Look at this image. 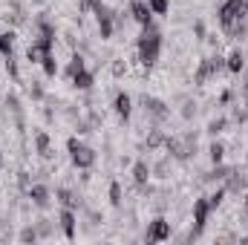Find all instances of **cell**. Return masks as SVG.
Wrapping results in <instances>:
<instances>
[{
  "instance_id": "obj_1",
  "label": "cell",
  "mask_w": 248,
  "mask_h": 245,
  "mask_svg": "<svg viewBox=\"0 0 248 245\" xmlns=\"http://www.w3.org/2000/svg\"><path fill=\"white\" fill-rule=\"evenodd\" d=\"M219 26L228 38H243L248 32V0H225L217 9Z\"/></svg>"
},
{
  "instance_id": "obj_2",
  "label": "cell",
  "mask_w": 248,
  "mask_h": 245,
  "mask_svg": "<svg viewBox=\"0 0 248 245\" xmlns=\"http://www.w3.org/2000/svg\"><path fill=\"white\" fill-rule=\"evenodd\" d=\"M159 55H162V32L153 23H147V26H141V35L136 41V58L150 72L159 63Z\"/></svg>"
},
{
  "instance_id": "obj_3",
  "label": "cell",
  "mask_w": 248,
  "mask_h": 245,
  "mask_svg": "<svg viewBox=\"0 0 248 245\" xmlns=\"http://www.w3.org/2000/svg\"><path fill=\"white\" fill-rule=\"evenodd\" d=\"M66 150H69V159H72V165L78 170H90L95 165V150L90 144H84L78 136H69L66 138Z\"/></svg>"
},
{
  "instance_id": "obj_4",
  "label": "cell",
  "mask_w": 248,
  "mask_h": 245,
  "mask_svg": "<svg viewBox=\"0 0 248 245\" xmlns=\"http://www.w3.org/2000/svg\"><path fill=\"white\" fill-rule=\"evenodd\" d=\"M211 214H214V208H211L208 196H199V199H193V228H190L187 240H199V237H202V231H205V225H208Z\"/></svg>"
},
{
  "instance_id": "obj_5",
  "label": "cell",
  "mask_w": 248,
  "mask_h": 245,
  "mask_svg": "<svg viewBox=\"0 0 248 245\" xmlns=\"http://www.w3.org/2000/svg\"><path fill=\"white\" fill-rule=\"evenodd\" d=\"M139 101H141V110H144V116H150L153 122H165V119L170 116V107H168L162 98H153V95H147V92H144Z\"/></svg>"
},
{
  "instance_id": "obj_6",
  "label": "cell",
  "mask_w": 248,
  "mask_h": 245,
  "mask_svg": "<svg viewBox=\"0 0 248 245\" xmlns=\"http://www.w3.org/2000/svg\"><path fill=\"white\" fill-rule=\"evenodd\" d=\"M170 240V222L165 219V216H156V219H150V225H147V231H144V243H168Z\"/></svg>"
},
{
  "instance_id": "obj_7",
  "label": "cell",
  "mask_w": 248,
  "mask_h": 245,
  "mask_svg": "<svg viewBox=\"0 0 248 245\" xmlns=\"http://www.w3.org/2000/svg\"><path fill=\"white\" fill-rule=\"evenodd\" d=\"M52 49H55V44H52V41L35 38V41L26 46V61H29V63H44L46 55H52Z\"/></svg>"
},
{
  "instance_id": "obj_8",
  "label": "cell",
  "mask_w": 248,
  "mask_h": 245,
  "mask_svg": "<svg viewBox=\"0 0 248 245\" xmlns=\"http://www.w3.org/2000/svg\"><path fill=\"white\" fill-rule=\"evenodd\" d=\"M130 17L139 26H147V23H153V9L147 6V0H130Z\"/></svg>"
},
{
  "instance_id": "obj_9",
  "label": "cell",
  "mask_w": 248,
  "mask_h": 245,
  "mask_svg": "<svg viewBox=\"0 0 248 245\" xmlns=\"http://www.w3.org/2000/svg\"><path fill=\"white\" fill-rule=\"evenodd\" d=\"M113 110H116V116L122 119V124L130 122V113H133V98L127 95V92H116V98H113Z\"/></svg>"
},
{
  "instance_id": "obj_10",
  "label": "cell",
  "mask_w": 248,
  "mask_h": 245,
  "mask_svg": "<svg viewBox=\"0 0 248 245\" xmlns=\"http://www.w3.org/2000/svg\"><path fill=\"white\" fill-rule=\"evenodd\" d=\"M58 225H61V231H63L66 240H75V225H78V219H75V211H72V208H61Z\"/></svg>"
},
{
  "instance_id": "obj_11",
  "label": "cell",
  "mask_w": 248,
  "mask_h": 245,
  "mask_svg": "<svg viewBox=\"0 0 248 245\" xmlns=\"http://www.w3.org/2000/svg\"><path fill=\"white\" fill-rule=\"evenodd\" d=\"M150 176H153V168H150V162L139 159V162L133 165V182H136V187H139V190H141V187H147Z\"/></svg>"
},
{
  "instance_id": "obj_12",
  "label": "cell",
  "mask_w": 248,
  "mask_h": 245,
  "mask_svg": "<svg viewBox=\"0 0 248 245\" xmlns=\"http://www.w3.org/2000/svg\"><path fill=\"white\" fill-rule=\"evenodd\" d=\"M26 196H29V202H32L35 208H46V205H49V187H46V184H29Z\"/></svg>"
},
{
  "instance_id": "obj_13",
  "label": "cell",
  "mask_w": 248,
  "mask_h": 245,
  "mask_svg": "<svg viewBox=\"0 0 248 245\" xmlns=\"http://www.w3.org/2000/svg\"><path fill=\"white\" fill-rule=\"evenodd\" d=\"M225 69L234 72V75H240V72L246 69V52H243L240 46H234V49L225 55Z\"/></svg>"
},
{
  "instance_id": "obj_14",
  "label": "cell",
  "mask_w": 248,
  "mask_h": 245,
  "mask_svg": "<svg viewBox=\"0 0 248 245\" xmlns=\"http://www.w3.org/2000/svg\"><path fill=\"white\" fill-rule=\"evenodd\" d=\"M69 81H72V87H75V90L87 92V90H93V81H95V75H93V69H87V66H84V69H81V72H75Z\"/></svg>"
},
{
  "instance_id": "obj_15",
  "label": "cell",
  "mask_w": 248,
  "mask_h": 245,
  "mask_svg": "<svg viewBox=\"0 0 248 245\" xmlns=\"http://www.w3.org/2000/svg\"><path fill=\"white\" fill-rule=\"evenodd\" d=\"M35 150H38L41 159H49V156H52V138H49L46 130H38V133H35Z\"/></svg>"
},
{
  "instance_id": "obj_16",
  "label": "cell",
  "mask_w": 248,
  "mask_h": 245,
  "mask_svg": "<svg viewBox=\"0 0 248 245\" xmlns=\"http://www.w3.org/2000/svg\"><path fill=\"white\" fill-rule=\"evenodd\" d=\"M211 78H214L211 61H208V58H202V61H199V66H196V72H193V84H196V87H205Z\"/></svg>"
},
{
  "instance_id": "obj_17",
  "label": "cell",
  "mask_w": 248,
  "mask_h": 245,
  "mask_svg": "<svg viewBox=\"0 0 248 245\" xmlns=\"http://www.w3.org/2000/svg\"><path fill=\"white\" fill-rule=\"evenodd\" d=\"M55 196H58L61 208H72V211H75V208L81 205V199H78V193H75L72 187H58V190H55Z\"/></svg>"
},
{
  "instance_id": "obj_18",
  "label": "cell",
  "mask_w": 248,
  "mask_h": 245,
  "mask_svg": "<svg viewBox=\"0 0 248 245\" xmlns=\"http://www.w3.org/2000/svg\"><path fill=\"white\" fill-rule=\"evenodd\" d=\"M15 41H17V32H15V29L0 32V55H3V58L15 52Z\"/></svg>"
},
{
  "instance_id": "obj_19",
  "label": "cell",
  "mask_w": 248,
  "mask_h": 245,
  "mask_svg": "<svg viewBox=\"0 0 248 245\" xmlns=\"http://www.w3.org/2000/svg\"><path fill=\"white\" fill-rule=\"evenodd\" d=\"M165 141H168V136L162 130H150L147 133V150H159V147H165Z\"/></svg>"
},
{
  "instance_id": "obj_20",
  "label": "cell",
  "mask_w": 248,
  "mask_h": 245,
  "mask_svg": "<svg viewBox=\"0 0 248 245\" xmlns=\"http://www.w3.org/2000/svg\"><path fill=\"white\" fill-rule=\"evenodd\" d=\"M110 205H113V208H122V205H124L122 182H110Z\"/></svg>"
},
{
  "instance_id": "obj_21",
  "label": "cell",
  "mask_w": 248,
  "mask_h": 245,
  "mask_svg": "<svg viewBox=\"0 0 248 245\" xmlns=\"http://www.w3.org/2000/svg\"><path fill=\"white\" fill-rule=\"evenodd\" d=\"M208 159H211L214 165H219V162L225 159V144H222V141H214V144L208 147Z\"/></svg>"
},
{
  "instance_id": "obj_22",
  "label": "cell",
  "mask_w": 248,
  "mask_h": 245,
  "mask_svg": "<svg viewBox=\"0 0 248 245\" xmlns=\"http://www.w3.org/2000/svg\"><path fill=\"white\" fill-rule=\"evenodd\" d=\"M110 72H113V78H124V75L130 72V63L124 61V58H113V63H110Z\"/></svg>"
},
{
  "instance_id": "obj_23",
  "label": "cell",
  "mask_w": 248,
  "mask_h": 245,
  "mask_svg": "<svg viewBox=\"0 0 248 245\" xmlns=\"http://www.w3.org/2000/svg\"><path fill=\"white\" fill-rule=\"evenodd\" d=\"M84 66H87V61H84V55H81V52H75V55L69 58V66H66V75L72 78V75H75V72H81Z\"/></svg>"
},
{
  "instance_id": "obj_24",
  "label": "cell",
  "mask_w": 248,
  "mask_h": 245,
  "mask_svg": "<svg viewBox=\"0 0 248 245\" xmlns=\"http://www.w3.org/2000/svg\"><path fill=\"white\" fill-rule=\"evenodd\" d=\"M6 72H9V78H12L15 84H20V69H17V61H15V52L6 55Z\"/></svg>"
},
{
  "instance_id": "obj_25",
  "label": "cell",
  "mask_w": 248,
  "mask_h": 245,
  "mask_svg": "<svg viewBox=\"0 0 248 245\" xmlns=\"http://www.w3.org/2000/svg\"><path fill=\"white\" fill-rule=\"evenodd\" d=\"M41 66H44V75H46V78H55V75H58V58H55V55H46Z\"/></svg>"
},
{
  "instance_id": "obj_26",
  "label": "cell",
  "mask_w": 248,
  "mask_h": 245,
  "mask_svg": "<svg viewBox=\"0 0 248 245\" xmlns=\"http://www.w3.org/2000/svg\"><path fill=\"white\" fill-rule=\"evenodd\" d=\"M225 193H228V190H225V184H219V187H217V190H214V193L208 196V202H211V208H214V211H217V208L222 205V199H225Z\"/></svg>"
},
{
  "instance_id": "obj_27",
  "label": "cell",
  "mask_w": 248,
  "mask_h": 245,
  "mask_svg": "<svg viewBox=\"0 0 248 245\" xmlns=\"http://www.w3.org/2000/svg\"><path fill=\"white\" fill-rule=\"evenodd\" d=\"M147 6L153 9V15H168L170 12V0H147Z\"/></svg>"
},
{
  "instance_id": "obj_28",
  "label": "cell",
  "mask_w": 248,
  "mask_h": 245,
  "mask_svg": "<svg viewBox=\"0 0 248 245\" xmlns=\"http://www.w3.org/2000/svg\"><path fill=\"white\" fill-rule=\"evenodd\" d=\"M225 127H228V119L219 116V119H211V122H208V133H211V136H219Z\"/></svg>"
},
{
  "instance_id": "obj_29",
  "label": "cell",
  "mask_w": 248,
  "mask_h": 245,
  "mask_svg": "<svg viewBox=\"0 0 248 245\" xmlns=\"http://www.w3.org/2000/svg\"><path fill=\"white\" fill-rule=\"evenodd\" d=\"M35 231H38V237H49V234H52V222H49V219H38Z\"/></svg>"
},
{
  "instance_id": "obj_30",
  "label": "cell",
  "mask_w": 248,
  "mask_h": 245,
  "mask_svg": "<svg viewBox=\"0 0 248 245\" xmlns=\"http://www.w3.org/2000/svg\"><path fill=\"white\" fill-rule=\"evenodd\" d=\"M38 240V231L32 228V225H26L23 231H20V243H35Z\"/></svg>"
},
{
  "instance_id": "obj_31",
  "label": "cell",
  "mask_w": 248,
  "mask_h": 245,
  "mask_svg": "<svg viewBox=\"0 0 248 245\" xmlns=\"http://www.w3.org/2000/svg\"><path fill=\"white\" fill-rule=\"evenodd\" d=\"M193 38H196V41H205V38H208V32H205V23H202V20H193Z\"/></svg>"
},
{
  "instance_id": "obj_32",
  "label": "cell",
  "mask_w": 248,
  "mask_h": 245,
  "mask_svg": "<svg viewBox=\"0 0 248 245\" xmlns=\"http://www.w3.org/2000/svg\"><path fill=\"white\" fill-rule=\"evenodd\" d=\"M231 101H234V90H222V92H219V98H217V104H219V107H225V104H231Z\"/></svg>"
},
{
  "instance_id": "obj_33",
  "label": "cell",
  "mask_w": 248,
  "mask_h": 245,
  "mask_svg": "<svg viewBox=\"0 0 248 245\" xmlns=\"http://www.w3.org/2000/svg\"><path fill=\"white\" fill-rule=\"evenodd\" d=\"M29 95H32L35 101H41V98H44V87H41L38 81H32V87H29Z\"/></svg>"
},
{
  "instance_id": "obj_34",
  "label": "cell",
  "mask_w": 248,
  "mask_h": 245,
  "mask_svg": "<svg viewBox=\"0 0 248 245\" xmlns=\"http://www.w3.org/2000/svg\"><path fill=\"white\" fill-rule=\"evenodd\" d=\"M29 173H17V187H20V190H29Z\"/></svg>"
},
{
  "instance_id": "obj_35",
  "label": "cell",
  "mask_w": 248,
  "mask_h": 245,
  "mask_svg": "<svg viewBox=\"0 0 248 245\" xmlns=\"http://www.w3.org/2000/svg\"><path fill=\"white\" fill-rule=\"evenodd\" d=\"M3 165H6V162H3V150H0V170H3Z\"/></svg>"
},
{
  "instance_id": "obj_36",
  "label": "cell",
  "mask_w": 248,
  "mask_h": 245,
  "mask_svg": "<svg viewBox=\"0 0 248 245\" xmlns=\"http://www.w3.org/2000/svg\"><path fill=\"white\" fill-rule=\"evenodd\" d=\"M243 202H246V208H248V190H246V199H243Z\"/></svg>"
},
{
  "instance_id": "obj_37",
  "label": "cell",
  "mask_w": 248,
  "mask_h": 245,
  "mask_svg": "<svg viewBox=\"0 0 248 245\" xmlns=\"http://www.w3.org/2000/svg\"><path fill=\"white\" fill-rule=\"evenodd\" d=\"M246 162H248V156H246Z\"/></svg>"
}]
</instances>
